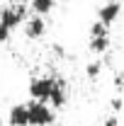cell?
<instances>
[{"mask_svg": "<svg viewBox=\"0 0 124 126\" xmlns=\"http://www.w3.org/2000/svg\"><path fill=\"white\" fill-rule=\"evenodd\" d=\"M27 10H29V5L24 0L10 2V5H5L0 10V41H7L10 34H12V29L27 19Z\"/></svg>", "mask_w": 124, "mask_h": 126, "instance_id": "cell-1", "label": "cell"}, {"mask_svg": "<svg viewBox=\"0 0 124 126\" xmlns=\"http://www.w3.org/2000/svg\"><path fill=\"white\" fill-rule=\"evenodd\" d=\"M27 107V126H49L54 124L56 114L46 102H24Z\"/></svg>", "mask_w": 124, "mask_h": 126, "instance_id": "cell-2", "label": "cell"}, {"mask_svg": "<svg viewBox=\"0 0 124 126\" xmlns=\"http://www.w3.org/2000/svg\"><path fill=\"white\" fill-rule=\"evenodd\" d=\"M56 85V78L54 75H39V78H32L29 80V94L37 99V102H46L51 90Z\"/></svg>", "mask_w": 124, "mask_h": 126, "instance_id": "cell-3", "label": "cell"}, {"mask_svg": "<svg viewBox=\"0 0 124 126\" xmlns=\"http://www.w3.org/2000/svg\"><path fill=\"white\" fill-rule=\"evenodd\" d=\"M119 12H122V2L119 0H107V2H102L97 7V22H102L105 27H109L119 17Z\"/></svg>", "mask_w": 124, "mask_h": 126, "instance_id": "cell-4", "label": "cell"}, {"mask_svg": "<svg viewBox=\"0 0 124 126\" xmlns=\"http://www.w3.org/2000/svg\"><path fill=\"white\" fill-rule=\"evenodd\" d=\"M24 32H27L29 39H39V36L46 32V22H44V17H39V15L27 17V19H24Z\"/></svg>", "mask_w": 124, "mask_h": 126, "instance_id": "cell-5", "label": "cell"}, {"mask_svg": "<svg viewBox=\"0 0 124 126\" xmlns=\"http://www.w3.org/2000/svg\"><path fill=\"white\" fill-rule=\"evenodd\" d=\"M7 124L10 126H27V107L24 104H12L7 111Z\"/></svg>", "mask_w": 124, "mask_h": 126, "instance_id": "cell-6", "label": "cell"}, {"mask_svg": "<svg viewBox=\"0 0 124 126\" xmlns=\"http://www.w3.org/2000/svg\"><path fill=\"white\" fill-rule=\"evenodd\" d=\"M49 99H51L54 107H63L66 104V82L61 78H56V85H54V90L49 94Z\"/></svg>", "mask_w": 124, "mask_h": 126, "instance_id": "cell-7", "label": "cell"}, {"mask_svg": "<svg viewBox=\"0 0 124 126\" xmlns=\"http://www.w3.org/2000/svg\"><path fill=\"white\" fill-rule=\"evenodd\" d=\"M27 5L32 7V12H37V15L41 17V15H46V12H51V10H54L56 0H29Z\"/></svg>", "mask_w": 124, "mask_h": 126, "instance_id": "cell-8", "label": "cell"}, {"mask_svg": "<svg viewBox=\"0 0 124 126\" xmlns=\"http://www.w3.org/2000/svg\"><path fill=\"white\" fill-rule=\"evenodd\" d=\"M100 36H109V27H105L102 22L95 19L90 24V39H100Z\"/></svg>", "mask_w": 124, "mask_h": 126, "instance_id": "cell-9", "label": "cell"}, {"mask_svg": "<svg viewBox=\"0 0 124 126\" xmlns=\"http://www.w3.org/2000/svg\"><path fill=\"white\" fill-rule=\"evenodd\" d=\"M90 48H93V51H97V53L107 51V48H109V36H100V39H90Z\"/></svg>", "mask_w": 124, "mask_h": 126, "instance_id": "cell-10", "label": "cell"}, {"mask_svg": "<svg viewBox=\"0 0 124 126\" xmlns=\"http://www.w3.org/2000/svg\"><path fill=\"white\" fill-rule=\"evenodd\" d=\"M102 63H105V61H93V63H88L85 73H88L90 78H97V75H100V70H102Z\"/></svg>", "mask_w": 124, "mask_h": 126, "instance_id": "cell-11", "label": "cell"}, {"mask_svg": "<svg viewBox=\"0 0 124 126\" xmlns=\"http://www.w3.org/2000/svg\"><path fill=\"white\" fill-rule=\"evenodd\" d=\"M109 104H112V111H119L124 107V99L122 97H112V102H109Z\"/></svg>", "mask_w": 124, "mask_h": 126, "instance_id": "cell-12", "label": "cell"}, {"mask_svg": "<svg viewBox=\"0 0 124 126\" xmlns=\"http://www.w3.org/2000/svg\"><path fill=\"white\" fill-rule=\"evenodd\" d=\"M102 126H119V119H117V114H109L107 119L102 121Z\"/></svg>", "mask_w": 124, "mask_h": 126, "instance_id": "cell-13", "label": "cell"}, {"mask_svg": "<svg viewBox=\"0 0 124 126\" xmlns=\"http://www.w3.org/2000/svg\"><path fill=\"white\" fill-rule=\"evenodd\" d=\"M54 51H56V53H59V56H63V53H66V48H63L61 44H54Z\"/></svg>", "mask_w": 124, "mask_h": 126, "instance_id": "cell-14", "label": "cell"}, {"mask_svg": "<svg viewBox=\"0 0 124 126\" xmlns=\"http://www.w3.org/2000/svg\"><path fill=\"white\" fill-rule=\"evenodd\" d=\"M119 85H122V87H124V75H119Z\"/></svg>", "mask_w": 124, "mask_h": 126, "instance_id": "cell-15", "label": "cell"}]
</instances>
